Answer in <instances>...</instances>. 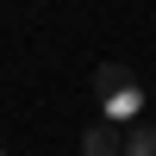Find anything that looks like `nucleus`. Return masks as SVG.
<instances>
[{
  "label": "nucleus",
  "mask_w": 156,
  "mask_h": 156,
  "mask_svg": "<svg viewBox=\"0 0 156 156\" xmlns=\"http://www.w3.org/2000/svg\"><path fill=\"white\" fill-rule=\"evenodd\" d=\"M94 100H100V119H112V125H137L144 106H150L144 81H137L125 62H100L94 69Z\"/></svg>",
  "instance_id": "obj_1"
},
{
  "label": "nucleus",
  "mask_w": 156,
  "mask_h": 156,
  "mask_svg": "<svg viewBox=\"0 0 156 156\" xmlns=\"http://www.w3.org/2000/svg\"><path fill=\"white\" fill-rule=\"evenodd\" d=\"M125 156H156V125H125Z\"/></svg>",
  "instance_id": "obj_3"
},
{
  "label": "nucleus",
  "mask_w": 156,
  "mask_h": 156,
  "mask_svg": "<svg viewBox=\"0 0 156 156\" xmlns=\"http://www.w3.org/2000/svg\"><path fill=\"white\" fill-rule=\"evenodd\" d=\"M0 156H6V150H0Z\"/></svg>",
  "instance_id": "obj_4"
},
{
  "label": "nucleus",
  "mask_w": 156,
  "mask_h": 156,
  "mask_svg": "<svg viewBox=\"0 0 156 156\" xmlns=\"http://www.w3.org/2000/svg\"><path fill=\"white\" fill-rule=\"evenodd\" d=\"M125 125H112V119H100V125H87L81 131V156H125Z\"/></svg>",
  "instance_id": "obj_2"
}]
</instances>
